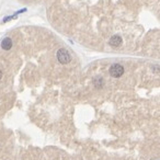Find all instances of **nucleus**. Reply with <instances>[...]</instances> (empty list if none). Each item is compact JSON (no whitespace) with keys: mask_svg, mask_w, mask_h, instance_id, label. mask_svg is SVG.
I'll return each instance as SVG.
<instances>
[{"mask_svg":"<svg viewBox=\"0 0 160 160\" xmlns=\"http://www.w3.org/2000/svg\"><path fill=\"white\" fill-rule=\"evenodd\" d=\"M57 59L60 64H68L69 61L72 60V56L69 54V52L65 48H61L57 52Z\"/></svg>","mask_w":160,"mask_h":160,"instance_id":"nucleus-1","label":"nucleus"},{"mask_svg":"<svg viewBox=\"0 0 160 160\" xmlns=\"http://www.w3.org/2000/svg\"><path fill=\"white\" fill-rule=\"evenodd\" d=\"M124 74V67L119 64H114L110 68V75L114 78H119Z\"/></svg>","mask_w":160,"mask_h":160,"instance_id":"nucleus-2","label":"nucleus"},{"mask_svg":"<svg viewBox=\"0 0 160 160\" xmlns=\"http://www.w3.org/2000/svg\"><path fill=\"white\" fill-rule=\"evenodd\" d=\"M1 47H2V49H4V51H9V49L12 47V41H11V38H4L2 42H1Z\"/></svg>","mask_w":160,"mask_h":160,"instance_id":"nucleus-3","label":"nucleus"},{"mask_svg":"<svg viewBox=\"0 0 160 160\" xmlns=\"http://www.w3.org/2000/svg\"><path fill=\"white\" fill-rule=\"evenodd\" d=\"M121 43H122V38L119 35H114L110 40V44L112 45V46H114V47H119V45H121Z\"/></svg>","mask_w":160,"mask_h":160,"instance_id":"nucleus-4","label":"nucleus"},{"mask_svg":"<svg viewBox=\"0 0 160 160\" xmlns=\"http://www.w3.org/2000/svg\"><path fill=\"white\" fill-rule=\"evenodd\" d=\"M2 78V72H1V69H0V80Z\"/></svg>","mask_w":160,"mask_h":160,"instance_id":"nucleus-5","label":"nucleus"}]
</instances>
